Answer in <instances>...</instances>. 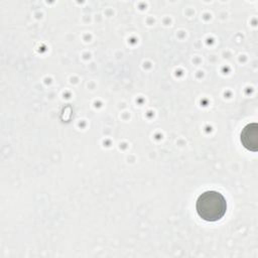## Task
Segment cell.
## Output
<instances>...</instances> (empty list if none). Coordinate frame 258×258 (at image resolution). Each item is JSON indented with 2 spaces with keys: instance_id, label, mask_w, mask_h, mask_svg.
Masks as SVG:
<instances>
[{
  "instance_id": "6da1fadb",
  "label": "cell",
  "mask_w": 258,
  "mask_h": 258,
  "mask_svg": "<svg viewBox=\"0 0 258 258\" xmlns=\"http://www.w3.org/2000/svg\"><path fill=\"white\" fill-rule=\"evenodd\" d=\"M196 210L200 218L207 222L221 220L227 211V202L222 194L216 190H207L199 196Z\"/></svg>"
},
{
  "instance_id": "7a4b0ae2",
  "label": "cell",
  "mask_w": 258,
  "mask_h": 258,
  "mask_svg": "<svg viewBox=\"0 0 258 258\" xmlns=\"http://www.w3.org/2000/svg\"><path fill=\"white\" fill-rule=\"evenodd\" d=\"M241 142L243 146L251 151L258 149V126L256 123L246 125L241 132Z\"/></svg>"
}]
</instances>
